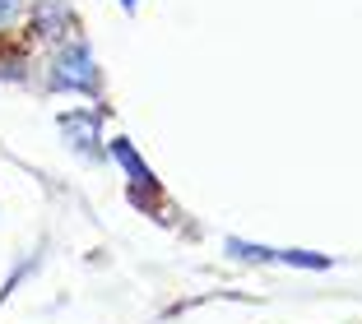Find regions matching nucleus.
Listing matches in <instances>:
<instances>
[{
	"label": "nucleus",
	"instance_id": "obj_3",
	"mask_svg": "<svg viewBox=\"0 0 362 324\" xmlns=\"http://www.w3.org/2000/svg\"><path fill=\"white\" fill-rule=\"evenodd\" d=\"M126 5H130V0H126Z\"/></svg>",
	"mask_w": 362,
	"mask_h": 324
},
{
	"label": "nucleus",
	"instance_id": "obj_1",
	"mask_svg": "<svg viewBox=\"0 0 362 324\" xmlns=\"http://www.w3.org/2000/svg\"><path fill=\"white\" fill-rule=\"evenodd\" d=\"M61 79H65V84H79L84 93H93L98 79H93V61H88V52L75 47L70 56H61Z\"/></svg>",
	"mask_w": 362,
	"mask_h": 324
},
{
	"label": "nucleus",
	"instance_id": "obj_2",
	"mask_svg": "<svg viewBox=\"0 0 362 324\" xmlns=\"http://www.w3.org/2000/svg\"><path fill=\"white\" fill-rule=\"evenodd\" d=\"M10 14H14V0H0V23L10 19Z\"/></svg>",
	"mask_w": 362,
	"mask_h": 324
}]
</instances>
